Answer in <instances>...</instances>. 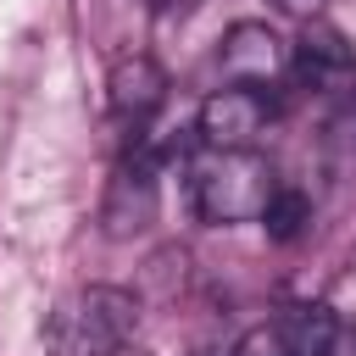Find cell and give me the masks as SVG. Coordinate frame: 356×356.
<instances>
[{"mask_svg":"<svg viewBox=\"0 0 356 356\" xmlns=\"http://www.w3.org/2000/svg\"><path fill=\"white\" fill-rule=\"evenodd\" d=\"M134 323H139V300L128 289L89 284L50 317V339H56V356H106L128 345Z\"/></svg>","mask_w":356,"mask_h":356,"instance_id":"7a4b0ae2","label":"cell"},{"mask_svg":"<svg viewBox=\"0 0 356 356\" xmlns=\"http://www.w3.org/2000/svg\"><path fill=\"white\" fill-rule=\"evenodd\" d=\"M217 61H222L228 83H273L289 72V44L267 22H234L217 44Z\"/></svg>","mask_w":356,"mask_h":356,"instance_id":"52a82bcc","label":"cell"},{"mask_svg":"<svg viewBox=\"0 0 356 356\" xmlns=\"http://www.w3.org/2000/svg\"><path fill=\"white\" fill-rule=\"evenodd\" d=\"M228 356H289V345H284V334H278V323H261V328H250V334H239V345H234Z\"/></svg>","mask_w":356,"mask_h":356,"instance_id":"30bf717a","label":"cell"},{"mask_svg":"<svg viewBox=\"0 0 356 356\" xmlns=\"http://www.w3.org/2000/svg\"><path fill=\"white\" fill-rule=\"evenodd\" d=\"M273 117H278V100L267 83H222L200 100L195 134L211 150H256V139L273 128Z\"/></svg>","mask_w":356,"mask_h":356,"instance_id":"3957f363","label":"cell"},{"mask_svg":"<svg viewBox=\"0 0 356 356\" xmlns=\"http://www.w3.org/2000/svg\"><path fill=\"white\" fill-rule=\"evenodd\" d=\"M289 72L300 89H339L356 78V50L345 44V33L323 17L306 22V33L289 44Z\"/></svg>","mask_w":356,"mask_h":356,"instance_id":"8992f818","label":"cell"},{"mask_svg":"<svg viewBox=\"0 0 356 356\" xmlns=\"http://www.w3.org/2000/svg\"><path fill=\"white\" fill-rule=\"evenodd\" d=\"M273 189H278V178L256 150H211V145H200L189 156V200H195L200 222H211V228L261 222Z\"/></svg>","mask_w":356,"mask_h":356,"instance_id":"6da1fadb","label":"cell"},{"mask_svg":"<svg viewBox=\"0 0 356 356\" xmlns=\"http://www.w3.org/2000/svg\"><path fill=\"white\" fill-rule=\"evenodd\" d=\"M273 6H278L284 17H300V22H312V17L323 11V0H273Z\"/></svg>","mask_w":356,"mask_h":356,"instance_id":"8fae6325","label":"cell"},{"mask_svg":"<svg viewBox=\"0 0 356 356\" xmlns=\"http://www.w3.org/2000/svg\"><path fill=\"white\" fill-rule=\"evenodd\" d=\"M106 356H145V350H134V345H117V350H106Z\"/></svg>","mask_w":356,"mask_h":356,"instance_id":"4fadbf2b","label":"cell"},{"mask_svg":"<svg viewBox=\"0 0 356 356\" xmlns=\"http://www.w3.org/2000/svg\"><path fill=\"white\" fill-rule=\"evenodd\" d=\"M306 222H312V200H306L300 189L278 184V189H273V200H267V211H261L267 239H273V245H289V239H300V234H306Z\"/></svg>","mask_w":356,"mask_h":356,"instance_id":"9c48e42d","label":"cell"},{"mask_svg":"<svg viewBox=\"0 0 356 356\" xmlns=\"http://www.w3.org/2000/svg\"><path fill=\"white\" fill-rule=\"evenodd\" d=\"M156 195H161V161L150 156V145H128V156L111 167L106 178V200H100V228L111 239H128L139 228H150L156 217Z\"/></svg>","mask_w":356,"mask_h":356,"instance_id":"277c9868","label":"cell"},{"mask_svg":"<svg viewBox=\"0 0 356 356\" xmlns=\"http://www.w3.org/2000/svg\"><path fill=\"white\" fill-rule=\"evenodd\" d=\"M278 334H284L289 356H339V345H345V323L328 306H289Z\"/></svg>","mask_w":356,"mask_h":356,"instance_id":"ba28073f","label":"cell"},{"mask_svg":"<svg viewBox=\"0 0 356 356\" xmlns=\"http://www.w3.org/2000/svg\"><path fill=\"white\" fill-rule=\"evenodd\" d=\"M161 100H167V72L150 61V56H117L111 61V72H106V111L122 122V128H134V134H145L150 128V117L161 111Z\"/></svg>","mask_w":356,"mask_h":356,"instance_id":"5b68a950","label":"cell"},{"mask_svg":"<svg viewBox=\"0 0 356 356\" xmlns=\"http://www.w3.org/2000/svg\"><path fill=\"white\" fill-rule=\"evenodd\" d=\"M156 17H178V11H189V6H200V0H145Z\"/></svg>","mask_w":356,"mask_h":356,"instance_id":"7c38bea8","label":"cell"}]
</instances>
